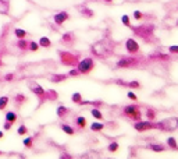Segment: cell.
Here are the masks:
<instances>
[{"instance_id":"cell-26","label":"cell","mask_w":178,"mask_h":159,"mask_svg":"<svg viewBox=\"0 0 178 159\" xmlns=\"http://www.w3.org/2000/svg\"><path fill=\"white\" fill-rule=\"evenodd\" d=\"M91 114H92L93 119H96V120H99V121L103 120V113L99 110V108H92L91 109Z\"/></svg>"},{"instance_id":"cell-27","label":"cell","mask_w":178,"mask_h":159,"mask_svg":"<svg viewBox=\"0 0 178 159\" xmlns=\"http://www.w3.org/2000/svg\"><path fill=\"white\" fill-rule=\"evenodd\" d=\"M33 141H35V138L33 137H25L24 140H22V145H24L25 148H28V149H31V148L33 147Z\"/></svg>"},{"instance_id":"cell-36","label":"cell","mask_w":178,"mask_h":159,"mask_svg":"<svg viewBox=\"0 0 178 159\" xmlns=\"http://www.w3.org/2000/svg\"><path fill=\"white\" fill-rule=\"evenodd\" d=\"M132 15H134V18H135L136 21H141V20H143V18H145V14H143L142 11H139V10H135Z\"/></svg>"},{"instance_id":"cell-5","label":"cell","mask_w":178,"mask_h":159,"mask_svg":"<svg viewBox=\"0 0 178 159\" xmlns=\"http://www.w3.org/2000/svg\"><path fill=\"white\" fill-rule=\"evenodd\" d=\"M95 67H96V63H95L93 57H84V59H81V60L78 62V64H77V69H78L79 74H82V75L91 74L95 70Z\"/></svg>"},{"instance_id":"cell-10","label":"cell","mask_w":178,"mask_h":159,"mask_svg":"<svg viewBox=\"0 0 178 159\" xmlns=\"http://www.w3.org/2000/svg\"><path fill=\"white\" fill-rule=\"evenodd\" d=\"M60 43H63V45H66V46H73L74 43H75V35H74V32H71V31L64 32L63 35H61Z\"/></svg>"},{"instance_id":"cell-40","label":"cell","mask_w":178,"mask_h":159,"mask_svg":"<svg viewBox=\"0 0 178 159\" xmlns=\"http://www.w3.org/2000/svg\"><path fill=\"white\" fill-rule=\"evenodd\" d=\"M13 127V123H10V121L4 120V124H3V130H6V131H10Z\"/></svg>"},{"instance_id":"cell-17","label":"cell","mask_w":178,"mask_h":159,"mask_svg":"<svg viewBox=\"0 0 178 159\" xmlns=\"http://www.w3.org/2000/svg\"><path fill=\"white\" fill-rule=\"evenodd\" d=\"M39 48H45V49H49V48H51V41H50V38H47V36H42V38H39Z\"/></svg>"},{"instance_id":"cell-1","label":"cell","mask_w":178,"mask_h":159,"mask_svg":"<svg viewBox=\"0 0 178 159\" xmlns=\"http://www.w3.org/2000/svg\"><path fill=\"white\" fill-rule=\"evenodd\" d=\"M131 31L134 32V35L139 36L145 42H154V31H156L154 24L146 22V24H141L136 27H131Z\"/></svg>"},{"instance_id":"cell-43","label":"cell","mask_w":178,"mask_h":159,"mask_svg":"<svg viewBox=\"0 0 178 159\" xmlns=\"http://www.w3.org/2000/svg\"><path fill=\"white\" fill-rule=\"evenodd\" d=\"M103 2H106V3H112L113 0H103Z\"/></svg>"},{"instance_id":"cell-32","label":"cell","mask_w":178,"mask_h":159,"mask_svg":"<svg viewBox=\"0 0 178 159\" xmlns=\"http://www.w3.org/2000/svg\"><path fill=\"white\" fill-rule=\"evenodd\" d=\"M39 49V43L36 41H29L28 42V52H36Z\"/></svg>"},{"instance_id":"cell-19","label":"cell","mask_w":178,"mask_h":159,"mask_svg":"<svg viewBox=\"0 0 178 159\" xmlns=\"http://www.w3.org/2000/svg\"><path fill=\"white\" fill-rule=\"evenodd\" d=\"M28 42H29V41H25V38L18 39L17 43H15V46H17V49H20L21 52H28Z\"/></svg>"},{"instance_id":"cell-24","label":"cell","mask_w":178,"mask_h":159,"mask_svg":"<svg viewBox=\"0 0 178 159\" xmlns=\"http://www.w3.org/2000/svg\"><path fill=\"white\" fill-rule=\"evenodd\" d=\"M166 142H167V147H169V149L178 151V142H177V140H175L174 137H169Z\"/></svg>"},{"instance_id":"cell-9","label":"cell","mask_w":178,"mask_h":159,"mask_svg":"<svg viewBox=\"0 0 178 159\" xmlns=\"http://www.w3.org/2000/svg\"><path fill=\"white\" fill-rule=\"evenodd\" d=\"M70 20V14L68 11H59L57 14L53 15V22H55L57 27H61V25H64L67 21Z\"/></svg>"},{"instance_id":"cell-44","label":"cell","mask_w":178,"mask_h":159,"mask_svg":"<svg viewBox=\"0 0 178 159\" xmlns=\"http://www.w3.org/2000/svg\"><path fill=\"white\" fill-rule=\"evenodd\" d=\"M2 155H3V152H2V151H0V156H2Z\"/></svg>"},{"instance_id":"cell-15","label":"cell","mask_w":178,"mask_h":159,"mask_svg":"<svg viewBox=\"0 0 178 159\" xmlns=\"http://www.w3.org/2000/svg\"><path fill=\"white\" fill-rule=\"evenodd\" d=\"M148 148L150 151H153V152H164V151L169 149V147L164 144H149Z\"/></svg>"},{"instance_id":"cell-30","label":"cell","mask_w":178,"mask_h":159,"mask_svg":"<svg viewBox=\"0 0 178 159\" xmlns=\"http://www.w3.org/2000/svg\"><path fill=\"white\" fill-rule=\"evenodd\" d=\"M14 35L17 36L18 39H22V38H27L28 32L25 30H22V28H15V30H14Z\"/></svg>"},{"instance_id":"cell-35","label":"cell","mask_w":178,"mask_h":159,"mask_svg":"<svg viewBox=\"0 0 178 159\" xmlns=\"http://www.w3.org/2000/svg\"><path fill=\"white\" fill-rule=\"evenodd\" d=\"M17 134H18V135H28V127L25 126L24 123L20 124L18 130H17Z\"/></svg>"},{"instance_id":"cell-11","label":"cell","mask_w":178,"mask_h":159,"mask_svg":"<svg viewBox=\"0 0 178 159\" xmlns=\"http://www.w3.org/2000/svg\"><path fill=\"white\" fill-rule=\"evenodd\" d=\"M170 54H164V53H160V52H156V53L150 54L149 56V60H156V62H170Z\"/></svg>"},{"instance_id":"cell-3","label":"cell","mask_w":178,"mask_h":159,"mask_svg":"<svg viewBox=\"0 0 178 159\" xmlns=\"http://www.w3.org/2000/svg\"><path fill=\"white\" fill-rule=\"evenodd\" d=\"M59 59H60V63L63 66H68V67H77L78 62L81 60V56L79 54H74L68 50H59Z\"/></svg>"},{"instance_id":"cell-38","label":"cell","mask_w":178,"mask_h":159,"mask_svg":"<svg viewBox=\"0 0 178 159\" xmlns=\"http://www.w3.org/2000/svg\"><path fill=\"white\" fill-rule=\"evenodd\" d=\"M169 53L170 54H178V45H171V46H169Z\"/></svg>"},{"instance_id":"cell-6","label":"cell","mask_w":178,"mask_h":159,"mask_svg":"<svg viewBox=\"0 0 178 159\" xmlns=\"http://www.w3.org/2000/svg\"><path fill=\"white\" fill-rule=\"evenodd\" d=\"M134 129L138 133H146L150 130H157V123L150 120H138L134 121Z\"/></svg>"},{"instance_id":"cell-41","label":"cell","mask_w":178,"mask_h":159,"mask_svg":"<svg viewBox=\"0 0 178 159\" xmlns=\"http://www.w3.org/2000/svg\"><path fill=\"white\" fill-rule=\"evenodd\" d=\"M13 78H14V74L13 73H7L4 75V81H13Z\"/></svg>"},{"instance_id":"cell-25","label":"cell","mask_w":178,"mask_h":159,"mask_svg":"<svg viewBox=\"0 0 178 159\" xmlns=\"http://www.w3.org/2000/svg\"><path fill=\"white\" fill-rule=\"evenodd\" d=\"M14 102H15V106H21L24 102H27V96L22 95V93H17V95L14 96Z\"/></svg>"},{"instance_id":"cell-45","label":"cell","mask_w":178,"mask_h":159,"mask_svg":"<svg viewBox=\"0 0 178 159\" xmlns=\"http://www.w3.org/2000/svg\"><path fill=\"white\" fill-rule=\"evenodd\" d=\"M177 124H178V119H177Z\"/></svg>"},{"instance_id":"cell-13","label":"cell","mask_w":178,"mask_h":159,"mask_svg":"<svg viewBox=\"0 0 178 159\" xmlns=\"http://www.w3.org/2000/svg\"><path fill=\"white\" fill-rule=\"evenodd\" d=\"M74 123H75V127L78 130H85L86 129V117L85 116H77L74 119Z\"/></svg>"},{"instance_id":"cell-29","label":"cell","mask_w":178,"mask_h":159,"mask_svg":"<svg viewBox=\"0 0 178 159\" xmlns=\"http://www.w3.org/2000/svg\"><path fill=\"white\" fill-rule=\"evenodd\" d=\"M120 149V144H118L117 141H112L109 145H107V151H109L110 153H114L117 152V151Z\"/></svg>"},{"instance_id":"cell-4","label":"cell","mask_w":178,"mask_h":159,"mask_svg":"<svg viewBox=\"0 0 178 159\" xmlns=\"http://www.w3.org/2000/svg\"><path fill=\"white\" fill-rule=\"evenodd\" d=\"M123 116L130 119L132 121H138L142 120V112H141V106L132 103V105H127L123 108Z\"/></svg>"},{"instance_id":"cell-21","label":"cell","mask_w":178,"mask_h":159,"mask_svg":"<svg viewBox=\"0 0 178 159\" xmlns=\"http://www.w3.org/2000/svg\"><path fill=\"white\" fill-rule=\"evenodd\" d=\"M17 119H18V116H17V113H15V112H13V110L6 112V116H4V120H7V121H10V123H13V124H14L15 121H17Z\"/></svg>"},{"instance_id":"cell-42","label":"cell","mask_w":178,"mask_h":159,"mask_svg":"<svg viewBox=\"0 0 178 159\" xmlns=\"http://www.w3.org/2000/svg\"><path fill=\"white\" fill-rule=\"evenodd\" d=\"M3 137H4V133L2 131V130H0V140H2V138H3Z\"/></svg>"},{"instance_id":"cell-39","label":"cell","mask_w":178,"mask_h":159,"mask_svg":"<svg viewBox=\"0 0 178 159\" xmlns=\"http://www.w3.org/2000/svg\"><path fill=\"white\" fill-rule=\"evenodd\" d=\"M127 96H128V99H130V101H132V102H136V101H138V96H136L132 91H128Z\"/></svg>"},{"instance_id":"cell-37","label":"cell","mask_w":178,"mask_h":159,"mask_svg":"<svg viewBox=\"0 0 178 159\" xmlns=\"http://www.w3.org/2000/svg\"><path fill=\"white\" fill-rule=\"evenodd\" d=\"M67 74H68V77H78V75H81L77 67H71V70H70Z\"/></svg>"},{"instance_id":"cell-18","label":"cell","mask_w":178,"mask_h":159,"mask_svg":"<svg viewBox=\"0 0 178 159\" xmlns=\"http://www.w3.org/2000/svg\"><path fill=\"white\" fill-rule=\"evenodd\" d=\"M71 102L75 103V105L82 106V103H84V96H82L79 92H74L73 95H71Z\"/></svg>"},{"instance_id":"cell-14","label":"cell","mask_w":178,"mask_h":159,"mask_svg":"<svg viewBox=\"0 0 178 159\" xmlns=\"http://www.w3.org/2000/svg\"><path fill=\"white\" fill-rule=\"evenodd\" d=\"M57 98H59V93H57V91H55V89H47L45 92V101L55 102V101H57Z\"/></svg>"},{"instance_id":"cell-20","label":"cell","mask_w":178,"mask_h":159,"mask_svg":"<svg viewBox=\"0 0 178 159\" xmlns=\"http://www.w3.org/2000/svg\"><path fill=\"white\" fill-rule=\"evenodd\" d=\"M60 129L63 130V131L66 133L67 135H74V134H75V129H74L73 126L67 124V123H61L60 124Z\"/></svg>"},{"instance_id":"cell-12","label":"cell","mask_w":178,"mask_h":159,"mask_svg":"<svg viewBox=\"0 0 178 159\" xmlns=\"http://www.w3.org/2000/svg\"><path fill=\"white\" fill-rule=\"evenodd\" d=\"M70 113H71V110H70L67 106H64V105L57 106V109H56V114H57L59 119H66Z\"/></svg>"},{"instance_id":"cell-7","label":"cell","mask_w":178,"mask_h":159,"mask_svg":"<svg viewBox=\"0 0 178 159\" xmlns=\"http://www.w3.org/2000/svg\"><path fill=\"white\" fill-rule=\"evenodd\" d=\"M125 50L128 54H138L141 52V46L136 42L135 38H127L125 39Z\"/></svg>"},{"instance_id":"cell-16","label":"cell","mask_w":178,"mask_h":159,"mask_svg":"<svg viewBox=\"0 0 178 159\" xmlns=\"http://www.w3.org/2000/svg\"><path fill=\"white\" fill-rule=\"evenodd\" d=\"M67 78H68V74H51L50 75V82H63V81H66Z\"/></svg>"},{"instance_id":"cell-33","label":"cell","mask_w":178,"mask_h":159,"mask_svg":"<svg viewBox=\"0 0 178 159\" xmlns=\"http://www.w3.org/2000/svg\"><path fill=\"white\" fill-rule=\"evenodd\" d=\"M142 85H141V82L139 81H128V84H127V88H130V89H139Z\"/></svg>"},{"instance_id":"cell-23","label":"cell","mask_w":178,"mask_h":159,"mask_svg":"<svg viewBox=\"0 0 178 159\" xmlns=\"http://www.w3.org/2000/svg\"><path fill=\"white\" fill-rule=\"evenodd\" d=\"M145 116H146L148 120L154 121V120H156V116H157V112L154 110L153 108H148V109H146V112H145Z\"/></svg>"},{"instance_id":"cell-8","label":"cell","mask_w":178,"mask_h":159,"mask_svg":"<svg viewBox=\"0 0 178 159\" xmlns=\"http://www.w3.org/2000/svg\"><path fill=\"white\" fill-rule=\"evenodd\" d=\"M28 85H29L31 92H33L38 98L40 99V103L45 102V92H46V91L42 88V85H39L38 82H35V81H28Z\"/></svg>"},{"instance_id":"cell-2","label":"cell","mask_w":178,"mask_h":159,"mask_svg":"<svg viewBox=\"0 0 178 159\" xmlns=\"http://www.w3.org/2000/svg\"><path fill=\"white\" fill-rule=\"evenodd\" d=\"M145 63V60L142 57H138L136 54H130L127 57H121L120 60L116 63L117 69H134V67H139Z\"/></svg>"},{"instance_id":"cell-28","label":"cell","mask_w":178,"mask_h":159,"mask_svg":"<svg viewBox=\"0 0 178 159\" xmlns=\"http://www.w3.org/2000/svg\"><path fill=\"white\" fill-rule=\"evenodd\" d=\"M9 102H10V98L7 95L0 96V110H4L9 106Z\"/></svg>"},{"instance_id":"cell-31","label":"cell","mask_w":178,"mask_h":159,"mask_svg":"<svg viewBox=\"0 0 178 159\" xmlns=\"http://www.w3.org/2000/svg\"><path fill=\"white\" fill-rule=\"evenodd\" d=\"M121 22H123L124 27H127V28L132 27V25H131V17L128 14H124L123 17H121Z\"/></svg>"},{"instance_id":"cell-22","label":"cell","mask_w":178,"mask_h":159,"mask_svg":"<svg viewBox=\"0 0 178 159\" xmlns=\"http://www.w3.org/2000/svg\"><path fill=\"white\" fill-rule=\"evenodd\" d=\"M104 129V123H102V121H93V123L91 124V131L93 133H100L102 130Z\"/></svg>"},{"instance_id":"cell-34","label":"cell","mask_w":178,"mask_h":159,"mask_svg":"<svg viewBox=\"0 0 178 159\" xmlns=\"http://www.w3.org/2000/svg\"><path fill=\"white\" fill-rule=\"evenodd\" d=\"M81 13H82V15H84L85 18H92V17H93V11H92L91 9H88V7L81 9Z\"/></svg>"}]
</instances>
